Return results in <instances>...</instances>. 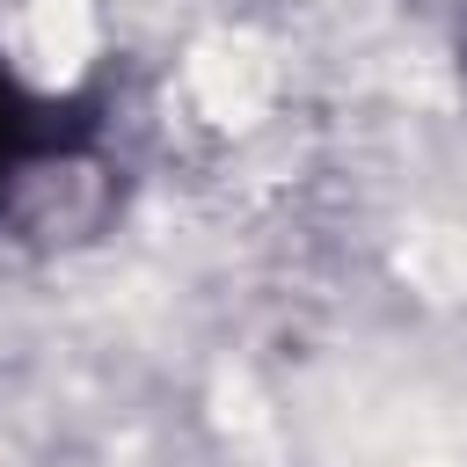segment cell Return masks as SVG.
Masks as SVG:
<instances>
[{
  "label": "cell",
  "instance_id": "6da1fadb",
  "mask_svg": "<svg viewBox=\"0 0 467 467\" xmlns=\"http://www.w3.org/2000/svg\"><path fill=\"white\" fill-rule=\"evenodd\" d=\"M58 146V124H51V109L44 102H29L7 73H0V182H15L29 161H44Z\"/></svg>",
  "mask_w": 467,
  "mask_h": 467
}]
</instances>
